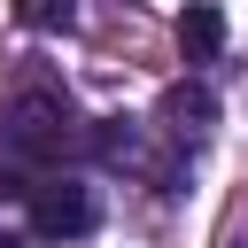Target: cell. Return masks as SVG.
<instances>
[{
	"instance_id": "3",
	"label": "cell",
	"mask_w": 248,
	"mask_h": 248,
	"mask_svg": "<svg viewBox=\"0 0 248 248\" xmlns=\"http://www.w3.org/2000/svg\"><path fill=\"white\" fill-rule=\"evenodd\" d=\"M155 116H163V132H170V140H202V132L217 124V101H209V85L178 78V85L163 93V108H155Z\"/></svg>"
},
{
	"instance_id": "2",
	"label": "cell",
	"mask_w": 248,
	"mask_h": 248,
	"mask_svg": "<svg viewBox=\"0 0 248 248\" xmlns=\"http://www.w3.org/2000/svg\"><path fill=\"white\" fill-rule=\"evenodd\" d=\"M23 202H31V232H39V240H78V232H93V186H78V178H39Z\"/></svg>"
},
{
	"instance_id": "1",
	"label": "cell",
	"mask_w": 248,
	"mask_h": 248,
	"mask_svg": "<svg viewBox=\"0 0 248 248\" xmlns=\"http://www.w3.org/2000/svg\"><path fill=\"white\" fill-rule=\"evenodd\" d=\"M85 140H93V132L78 124L70 93H54V85H31V93H16V101H8V124H0V147H8V155H23L31 170H46V163L78 155Z\"/></svg>"
},
{
	"instance_id": "5",
	"label": "cell",
	"mask_w": 248,
	"mask_h": 248,
	"mask_svg": "<svg viewBox=\"0 0 248 248\" xmlns=\"http://www.w3.org/2000/svg\"><path fill=\"white\" fill-rule=\"evenodd\" d=\"M16 16H23L31 31H70V23H78V0H16Z\"/></svg>"
},
{
	"instance_id": "4",
	"label": "cell",
	"mask_w": 248,
	"mask_h": 248,
	"mask_svg": "<svg viewBox=\"0 0 248 248\" xmlns=\"http://www.w3.org/2000/svg\"><path fill=\"white\" fill-rule=\"evenodd\" d=\"M217 46H225V8H217V0H186V16H178V54H186V62H217Z\"/></svg>"
}]
</instances>
